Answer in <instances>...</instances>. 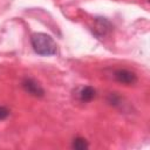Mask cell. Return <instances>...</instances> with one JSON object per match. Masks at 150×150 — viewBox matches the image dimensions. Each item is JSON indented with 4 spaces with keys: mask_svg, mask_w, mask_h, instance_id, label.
<instances>
[{
    "mask_svg": "<svg viewBox=\"0 0 150 150\" xmlns=\"http://www.w3.org/2000/svg\"><path fill=\"white\" fill-rule=\"evenodd\" d=\"M30 43L34 52L41 56H50L57 52L54 39L46 33H34L30 36Z\"/></svg>",
    "mask_w": 150,
    "mask_h": 150,
    "instance_id": "6da1fadb",
    "label": "cell"
},
{
    "mask_svg": "<svg viewBox=\"0 0 150 150\" xmlns=\"http://www.w3.org/2000/svg\"><path fill=\"white\" fill-rule=\"evenodd\" d=\"M112 29L111 23L105 19V18H95L94 19V26H93V33L98 36H105L108 35Z\"/></svg>",
    "mask_w": 150,
    "mask_h": 150,
    "instance_id": "7a4b0ae2",
    "label": "cell"
},
{
    "mask_svg": "<svg viewBox=\"0 0 150 150\" xmlns=\"http://www.w3.org/2000/svg\"><path fill=\"white\" fill-rule=\"evenodd\" d=\"M22 88L25 89L26 93L30 94L32 96H35V97H42L45 95V90L43 88L33 79H25L22 81Z\"/></svg>",
    "mask_w": 150,
    "mask_h": 150,
    "instance_id": "3957f363",
    "label": "cell"
},
{
    "mask_svg": "<svg viewBox=\"0 0 150 150\" xmlns=\"http://www.w3.org/2000/svg\"><path fill=\"white\" fill-rule=\"evenodd\" d=\"M114 77L117 82L122 84H134L137 81V76L134 71H130L128 69H117L114 73Z\"/></svg>",
    "mask_w": 150,
    "mask_h": 150,
    "instance_id": "277c9868",
    "label": "cell"
},
{
    "mask_svg": "<svg viewBox=\"0 0 150 150\" xmlns=\"http://www.w3.org/2000/svg\"><path fill=\"white\" fill-rule=\"evenodd\" d=\"M95 96H96V90L90 86L83 87L79 93V97L82 102H90Z\"/></svg>",
    "mask_w": 150,
    "mask_h": 150,
    "instance_id": "5b68a950",
    "label": "cell"
},
{
    "mask_svg": "<svg viewBox=\"0 0 150 150\" xmlns=\"http://www.w3.org/2000/svg\"><path fill=\"white\" fill-rule=\"evenodd\" d=\"M71 146L74 149H77V150H84L89 145H88V142L86 141V138H83V137H76V138H74Z\"/></svg>",
    "mask_w": 150,
    "mask_h": 150,
    "instance_id": "8992f818",
    "label": "cell"
},
{
    "mask_svg": "<svg viewBox=\"0 0 150 150\" xmlns=\"http://www.w3.org/2000/svg\"><path fill=\"white\" fill-rule=\"evenodd\" d=\"M8 115H9V110L6 107H1L0 105V121L1 120H5Z\"/></svg>",
    "mask_w": 150,
    "mask_h": 150,
    "instance_id": "52a82bcc",
    "label": "cell"
}]
</instances>
